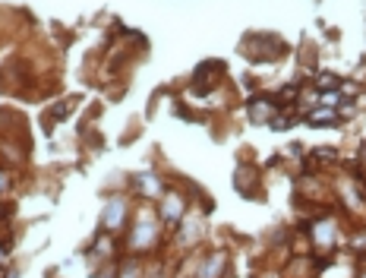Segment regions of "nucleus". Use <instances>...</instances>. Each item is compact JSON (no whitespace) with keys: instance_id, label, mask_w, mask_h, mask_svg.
<instances>
[{"instance_id":"nucleus-1","label":"nucleus","mask_w":366,"mask_h":278,"mask_svg":"<svg viewBox=\"0 0 366 278\" xmlns=\"http://www.w3.org/2000/svg\"><path fill=\"white\" fill-rule=\"evenodd\" d=\"M155 240H161V224H158V215L142 212L136 221H133V231H130V247H133V250H148V247H155Z\"/></svg>"},{"instance_id":"nucleus-2","label":"nucleus","mask_w":366,"mask_h":278,"mask_svg":"<svg viewBox=\"0 0 366 278\" xmlns=\"http://www.w3.org/2000/svg\"><path fill=\"white\" fill-rule=\"evenodd\" d=\"M183 212H186L183 193L180 190H164L161 199H158V218L161 221H180V218H186Z\"/></svg>"},{"instance_id":"nucleus-3","label":"nucleus","mask_w":366,"mask_h":278,"mask_svg":"<svg viewBox=\"0 0 366 278\" xmlns=\"http://www.w3.org/2000/svg\"><path fill=\"white\" fill-rule=\"evenodd\" d=\"M275 114H281V108L272 95H259V98L250 101V117L256 120V124H272Z\"/></svg>"},{"instance_id":"nucleus-4","label":"nucleus","mask_w":366,"mask_h":278,"mask_svg":"<svg viewBox=\"0 0 366 278\" xmlns=\"http://www.w3.org/2000/svg\"><path fill=\"white\" fill-rule=\"evenodd\" d=\"M104 228L108 231H114V228H120V224L126 221V199L123 196H114L111 199V206H104Z\"/></svg>"},{"instance_id":"nucleus-5","label":"nucleus","mask_w":366,"mask_h":278,"mask_svg":"<svg viewBox=\"0 0 366 278\" xmlns=\"http://www.w3.org/2000/svg\"><path fill=\"white\" fill-rule=\"evenodd\" d=\"M224 275V253H208L202 266H196V278H218Z\"/></svg>"},{"instance_id":"nucleus-6","label":"nucleus","mask_w":366,"mask_h":278,"mask_svg":"<svg viewBox=\"0 0 366 278\" xmlns=\"http://www.w3.org/2000/svg\"><path fill=\"white\" fill-rule=\"evenodd\" d=\"M303 120H306V124H310V126H335V124H338L341 117L335 114V108H325V104H322V108L310 111V114H306Z\"/></svg>"},{"instance_id":"nucleus-7","label":"nucleus","mask_w":366,"mask_h":278,"mask_svg":"<svg viewBox=\"0 0 366 278\" xmlns=\"http://www.w3.org/2000/svg\"><path fill=\"white\" fill-rule=\"evenodd\" d=\"M300 120H303V117H297V114H287V117H272V124H268V126L281 133V130H290L294 124H300Z\"/></svg>"},{"instance_id":"nucleus-8","label":"nucleus","mask_w":366,"mask_h":278,"mask_svg":"<svg viewBox=\"0 0 366 278\" xmlns=\"http://www.w3.org/2000/svg\"><path fill=\"white\" fill-rule=\"evenodd\" d=\"M10 186H13L10 171H6V168H0V196H6V193H10Z\"/></svg>"},{"instance_id":"nucleus-9","label":"nucleus","mask_w":366,"mask_h":278,"mask_svg":"<svg viewBox=\"0 0 366 278\" xmlns=\"http://www.w3.org/2000/svg\"><path fill=\"white\" fill-rule=\"evenodd\" d=\"M120 278H139V266H136V262H123Z\"/></svg>"},{"instance_id":"nucleus-10","label":"nucleus","mask_w":366,"mask_h":278,"mask_svg":"<svg viewBox=\"0 0 366 278\" xmlns=\"http://www.w3.org/2000/svg\"><path fill=\"white\" fill-rule=\"evenodd\" d=\"M6 253H10V244L0 240V269H3V262H6Z\"/></svg>"},{"instance_id":"nucleus-11","label":"nucleus","mask_w":366,"mask_h":278,"mask_svg":"<svg viewBox=\"0 0 366 278\" xmlns=\"http://www.w3.org/2000/svg\"><path fill=\"white\" fill-rule=\"evenodd\" d=\"M3 278H19V269H16V266H10V272H6Z\"/></svg>"}]
</instances>
